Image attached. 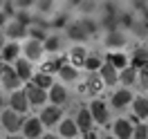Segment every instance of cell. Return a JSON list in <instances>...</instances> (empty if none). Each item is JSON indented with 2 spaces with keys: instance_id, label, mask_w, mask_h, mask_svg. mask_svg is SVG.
<instances>
[{
  "instance_id": "6da1fadb",
  "label": "cell",
  "mask_w": 148,
  "mask_h": 139,
  "mask_svg": "<svg viewBox=\"0 0 148 139\" xmlns=\"http://www.w3.org/2000/svg\"><path fill=\"white\" fill-rule=\"evenodd\" d=\"M9 103H11V110H16L18 114H23V112L29 108L27 92H18V90H16V92L11 94V101H9Z\"/></svg>"
},
{
  "instance_id": "7a4b0ae2",
  "label": "cell",
  "mask_w": 148,
  "mask_h": 139,
  "mask_svg": "<svg viewBox=\"0 0 148 139\" xmlns=\"http://www.w3.org/2000/svg\"><path fill=\"white\" fill-rule=\"evenodd\" d=\"M2 126L9 130V132H16L20 130V117L16 110H5L2 112Z\"/></svg>"
},
{
  "instance_id": "3957f363",
  "label": "cell",
  "mask_w": 148,
  "mask_h": 139,
  "mask_svg": "<svg viewBox=\"0 0 148 139\" xmlns=\"http://www.w3.org/2000/svg\"><path fill=\"white\" fill-rule=\"evenodd\" d=\"M43 52H45V47H43V43L40 40H29L27 45H25V56H27L29 61H38L40 56H43Z\"/></svg>"
},
{
  "instance_id": "277c9868",
  "label": "cell",
  "mask_w": 148,
  "mask_h": 139,
  "mask_svg": "<svg viewBox=\"0 0 148 139\" xmlns=\"http://www.w3.org/2000/svg\"><path fill=\"white\" fill-rule=\"evenodd\" d=\"M27 99H29V103H34V105H40V103H45V101H47V92H45V88L29 85V88H27Z\"/></svg>"
},
{
  "instance_id": "5b68a950",
  "label": "cell",
  "mask_w": 148,
  "mask_h": 139,
  "mask_svg": "<svg viewBox=\"0 0 148 139\" xmlns=\"http://www.w3.org/2000/svg\"><path fill=\"white\" fill-rule=\"evenodd\" d=\"M23 130H25V135H27L29 139H36V137H40V132H43V121L40 119H27L25 126H23Z\"/></svg>"
},
{
  "instance_id": "8992f818",
  "label": "cell",
  "mask_w": 148,
  "mask_h": 139,
  "mask_svg": "<svg viewBox=\"0 0 148 139\" xmlns=\"http://www.w3.org/2000/svg\"><path fill=\"white\" fill-rule=\"evenodd\" d=\"M2 85L9 88V90H16L20 85V76L16 74V70H11V67H5V70H2Z\"/></svg>"
},
{
  "instance_id": "52a82bcc",
  "label": "cell",
  "mask_w": 148,
  "mask_h": 139,
  "mask_svg": "<svg viewBox=\"0 0 148 139\" xmlns=\"http://www.w3.org/2000/svg\"><path fill=\"white\" fill-rule=\"evenodd\" d=\"M114 132H117L119 139H130L132 132H135V128H132V123H130L128 119H119L114 123Z\"/></svg>"
},
{
  "instance_id": "ba28073f",
  "label": "cell",
  "mask_w": 148,
  "mask_h": 139,
  "mask_svg": "<svg viewBox=\"0 0 148 139\" xmlns=\"http://www.w3.org/2000/svg\"><path fill=\"white\" fill-rule=\"evenodd\" d=\"M92 121H94V117H92V112L90 110H81L79 112V117H76V126H79V130H83L85 135L92 130Z\"/></svg>"
},
{
  "instance_id": "9c48e42d",
  "label": "cell",
  "mask_w": 148,
  "mask_h": 139,
  "mask_svg": "<svg viewBox=\"0 0 148 139\" xmlns=\"http://www.w3.org/2000/svg\"><path fill=\"white\" fill-rule=\"evenodd\" d=\"M67 34H70L72 40H81V43L88 40V36H90L88 29L83 27V23H74V25H70V27H67Z\"/></svg>"
},
{
  "instance_id": "30bf717a",
  "label": "cell",
  "mask_w": 148,
  "mask_h": 139,
  "mask_svg": "<svg viewBox=\"0 0 148 139\" xmlns=\"http://www.w3.org/2000/svg\"><path fill=\"white\" fill-rule=\"evenodd\" d=\"M40 121H43L45 126H54L56 121H61V110H58L56 105L45 108V110H43V114H40Z\"/></svg>"
},
{
  "instance_id": "8fae6325",
  "label": "cell",
  "mask_w": 148,
  "mask_h": 139,
  "mask_svg": "<svg viewBox=\"0 0 148 139\" xmlns=\"http://www.w3.org/2000/svg\"><path fill=\"white\" fill-rule=\"evenodd\" d=\"M92 117L94 121H99V123H106L108 121V108H106V103L103 101H92Z\"/></svg>"
},
{
  "instance_id": "7c38bea8",
  "label": "cell",
  "mask_w": 148,
  "mask_h": 139,
  "mask_svg": "<svg viewBox=\"0 0 148 139\" xmlns=\"http://www.w3.org/2000/svg\"><path fill=\"white\" fill-rule=\"evenodd\" d=\"M101 79H103V83H108V85H114L117 81H119V74H117V67H112L110 63L101 65Z\"/></svg>"
},
{
  "instance_id": "4fadbf2b",
  "label": "cell",
  "mask_w": 148,
  "mask_h": 139,
  "mask_svg": "<svg viewBox=\"0 0 148 139\" xmlns=\"http://www.w3.org/2000/svg\"><path fill=\"white\" fill-rule=\"evenodd\" d=\"M25 34H29L27 25H23V23H18V20H16V23H11L9 27H7V31H5V36L14 38V40H16V38H23Z\"/></svg>"
},
{
  "instance_id": "5bb4252c",
  "label": "cell",
  "mask_w": 148,
  "mask_h": 139,
  "mask_svg": "<svg viewBox=\"0 0 148 139\" xmlns=\"http://www.w3.org/2000/svg\"><path fill=\"white\" fill-rule=\"evenodd\" d=\"M16 74L20 76V81L32 79V65H29V58H18V61H16Z\"/></svg>"
},
{
  "instance_id": "9a60e30c",
  "label": "cell",
  "mask_w": 148,
  "mask_h": 139,
  "mask_svg": "<svg viewBox=\"0 0 148 139\" xmlns=\"http://www.w3.org/2000/svg\"><path fill=\"white\" fill-rule=\"evenodd\" d=\"M135 99H132V94L128 92V90H119V92H114V97H112V105L114 108H126L128 103H132Z\"/></svg>"
},
{
  "instance_id": "2e32d148",
  "label": "cell",
  "mask_w": 148,
  "mask_h": 139,
  "mask_svg": "<svg viewBox=\"0 0 148 139\" xmlns=\"http://www.w3.org/2000/svg\"><path fill=\"white\" fill-rule=\"evenodd\" d=\"M2 61H18V54H20V47H18V43H7V45L2 47Z\"/></svg>"
},
{
  "instance_id": "e0dca14e",
  "label": "cell",
  "mask_w": 148,
  "mask_h": 139,
  "mask_svg": "<svg viewBox=\"0 0 148 139\" xmlns=\"http://www.w3.org/2000/svg\"><path fill=\"white\" fill-rule=\"evenodd\" d=\"M106 45H108V47H123V45H126V36H123L121 31H117V29H114V31H110V34H108Z\"/></svg>"
},
{
  "instance_id": "ac0fdd59",
  "label": "cell",
  "mask_w": 148,
  "mask_h": 139,
  "mask_svg": "<svg viewBox=\"0 0 148 139\" xmlns=\"http://www.w3.org/2000/svg\"><path fill=\"white\" fill-rule=\"evenodd\" d=\"M132 108H135V114H137V117H141V119L148 117V99L137 97V99L132 101Z\"/></svg>"
},
{
  "instance_id": "d6986e66",
  "label": "cell",
  "mask_w": 148,
  "mask_h": 139,
  "mask_svg": "<svg viewBox=\"0 0 148 139\" xmlns=\"http://www.w3.org/2000/svg\"><path fill=\"white\" fill-rule=\"evenodd\" d=\"M119 81L126 83V85H132L137 81V70H135V67H123V72L119 74Z\"/></svg>"
},
{
  "instance_id": "ffe728a7",
  "label": "cell",
  "mask_w": 148,
  "mask_h": 139,
  "mask_svg": "<svg viewBox=\"0 0 148 139\" xmlns=\"http://www.w3.org/2000/svg\"><path fill=\"white\" fill-rule=\"evenodd\" d=\"M148 65V52L146 49H137L135 56H132V67L137 70V67H146Z\"/></svg>"
},
{
  "instance_id": "44dd1931",
  "label": "cell",
  "mask_w": 148,
  "mask_h": 139,
  "mask_svg": "<svg viewBox=\"0 0 148 139\" xmlns=\"http://www.w3.org/2000/svg\"><path fill=\"white\" fill-rule=\"evenodd\" d=\"M49 99L54 103H63L67 99V92H65L61 85H52V90H49Z\"/></svg>"
},
{
  "instance_id": "7402d4cb",
  "label": "cell",
  "mask_w": 148,
  "mask_h": 139,
  "mask_svg": "<svg viewBox=\"0 0 148 139\" xmlns=\"http://www.w3.org/2000/svg\"><path fill=\"white\" fill-rule=\"evenodd\" d=\"M76 130H79V126H76V123H74V121H61V135H63V137H74V135H76Z\"/></svg>"
},
{
  "instance_id": "603a6c76",
  "label": "cell",
  "mask_w": 148,
  "mask_h": 139,
  "mask_svg": "<svg viewBox=\"0 0 148 139\" xmlns=\"http://www.w3.org/2000/svg\"><path fill=\"white\" fill-rule=\"evenodd\" d=\"M63 61L61 58H54V61H47V63H43V72L45 74H52V72H61V67H63Z\"/></svg>"
},
{
  "instance_id": "cb8c5ba5",
  "label": "cell",
  "mask_w": 148,
  "mask_h": 139,
  "mask_svg": "<svg viewBox=\"0 0 148 139\" xmlns=\"http://www.w3.org/2000/svg\"><path fill=\"white\" fill-rule=\"evenodd\" d=\"M58 74H61L63 81H74L76 79V65H63Z\"/></svg>"
},
{
  "instance_id": "d4e9b609",
  "label": "cell",
  "mask_w": 148,
  "mask_h": 139,
  "mask_svg": "<svg viewBox=\"0 0 148 139\" xmlns=\"http://www.w3.org/2000/svg\"><path fill=\"white\" fill-rule=\"evenodd\" d=\"M85 58H88V56H85L83 47H74L72 49V63L74 65H85Z\"/></svg>"
},
{
  "instance_id": "484cf974",
  "label": "cell",
  "mask_w": 148,
  "mask_h": 139,
  "mask_svg": "<svg viewBox=\"0 0 148 139\" xmlns=\"http://www.w3.org/2000/svg\"><path fill=\"white\" fill-rule=\"evenodd\" d=\"M108 63H110L112 67L119 70V67H126L128 61H126V56H123V54H108Z\"/></svg>"
},
{
  "instance_id": "4316f807",
  "label": "cell",
  "mask_w": 148,
  "mask_h": 139,
  "mask_svg": "<svg viewBox=\"0 0 148 139\" xmlns=\"http://www.w3.org/2000/svg\"><path fill=\"white\" fill-rule=\"evenodd\" d=\"M34 85H38V88H49V85H52V76L45 74V72H40V74L34 76Z\"/></svg>"
},
{
  "instance_id": "83f0119b",
  "label": "cell",
  "mask_w": 148,
  "mask_h": 139,
  "mask_svg": "<svg viewBox=\"0 0 148 139\" xmlns=\"http://www.w3.org/2000/svg\"><path fill=\"white\" fill-rule=\"evenodd\" d=\"M29 36L34 38V40H40V43H45V40H47V34H45V29H43V27H32V29H29Z\"/></svg>"
},
{
  "instance_id": "f1b7e54d",
  "label": "cell",
  "mask_w": 148,
  "mask_h": 139,
  "mask_svg": "<svg viewBox=\"0 0 148 139\" xmlns=\"http://www.w3.org/2000/svg\"><path fill=\"white\" fill-rule=\"evenodd\" d=\"M58 45H61L58 36H49V38L45 40V43H43V47H45L47 52H56V49H58Z\"/></svg>"
},
{
  "instance_id": "f546056e",
  "label": "cell",
  "mask_w": 148,
  "mask_h": 139,
  "mask_svg": "<svg viewBox=\"0 0 148 139\" xmlns=\"http://www.w3.org/2000/svg\"><path fill=\"white\" fill-rule=\"evenodd\" d=\"M85 67H88L90 72H94V70H101V61H99L97 56H88V58H85Z\"/></svg>"
},
{
  "instance_id": "4dcf8cb0",
  "label": "cell",
  "mask_w": 148,
  "mask_h": 139,
  "mask_svg": "<svg viewBox=\"0 0 148 139\" xmlns=\"http://www.w3.org/2000/svg\"><path fill=\"white\" fill-rule=\"evenodd\" d=\"M101 83H103V79L90 76V79H88V85H90V92H99V90H101Z\"/></svg>"
},
{
  "instance_id": "1f68e13d",
  "label": "cell",
  "mask_w": 148,
  "mask_h": 139,
  "mask_svg": "<svg viewBox=\"0 0 148 139\" xmlns=\"http://www.w3.org/2000/svg\"><path fill=\"white\" fill-rule=\"evenodd\" d=\"M16 20H18V23H23V25H27V27L34 23V18L29 16L27 11H18V14H16Z\"/></svg>"
},
{
  "instance_id": "d6a6232c",
  "label": "cell",
  "mask_w": 148,
  "mask_h": 139,
  "mask_svg": "<svg viewBox=\"0 0 148 139\" xmlns=\"http://www.w3.org/2000/svg\"><path fill=\"white\" fill-rule=\"evenodd\" d=\"M132 139H148V128L146 126H137L132 132Z\"/></svg>"
},
{
  "instance_id": "836d02e7",
  "label": "cell",
  "mask_w": 148,
  "mask_h": 139,
  "mask_svg": "<svg viewBox=\"0 0 148 139\" xmlns=\"http://www.w3.org/2000/svg\"><path fill=\"white\" fill-rule=\"evenodd\" d=\"M49 7H52V0H38V9L40 11H49Z\"/></svg>"
},
{
  "instance_id": "e575fe53",
  "label": "cell",
  "mask_w": 148,
  "mask_h": 139,
  "mask_svg": "<svg viewBox=\"0 0 148 139\" xmlns=\"http://www.w3.org/2000/svg\"><path fill=\"white\" fill-rule=\"evenodd\" d=\"M81 23H83V27L88 29V34H94V29H97L94 23H90V20H81Z\"/></svg>"
},
{
  "instance_id": "d590c367",
  "label": "cell",
  "mask_w": 148,
  "mask_h": 139,
  "mask_svg": "<svg viewBox=\"0 0 148 139\" xmlns=\"http://www.w3.org/2000/svg\"><path fill=\"white\" fill-rule=\"evenodd\" d=\"M141 83L148 85V70H146V67H141Z\"/></svg>"
},
{
  "instance_id": "8d00e7d4",
  "label": "cell",
  "mask_w": 148,
  "mask_h": 139,
  "mask_svg": "<svg viewBox=\"0 0 148 139\" xmlns=\"http://www.w3.org/2000/svg\"><path fill=\"white\" fill-rule=\"evenodd\" d=\"M5 45H7V43H5V31H0V52H2Z\"/></svg>"
},
{
  "instance_id": "74e56055",
  "label": "cell",
  "mask_w": 148,
  "mask_h": 139,
  "mask_svg": "<svg viewBox=\"0 0 148 139\" xmlns=\"http://www.w3.org/2000/svg\"><path fill=\"white\" fill-rule=\"evenodd\" d=\"M5 20H7V14H5V11H0V27L5 25Z\"/></svg>"
},
{
  "instance_id": "f35d334b",
  "label": "cell",
  "mask_w": 148,
  "mask_h": 139,
  "mask_svg": "<svg viewBox=\"0 0 148 139\" xmlns=\"http://www.w3.org/2000/svg\"><path fill=\"white\" fill-rule=\"evenodd\" d=\"M2 70H5V65L0 63V79H2Z\"/></svg>"
},
{
  "instance_id": "ab89813d",
  "label": "cell",
  "mask_w": 148,
  "mask_h": 139,
  "mask_svg": "<svg viewBox=\"0 0 148 139\" xmlns=\"http://www.w3.org/2000/svg\"><path fill=\"white\" fill-rule=\"evenodd\" d=\"M0 108H2V90H0Z\"/></svg>"
},
{
  "instance_id": "60d3db41",
  "label": "cell",
  "mask_w": 148,
  "mask_h": 139,
  "mask_svg": "<svg viewBox=\"0 0 148 139\" xmlns=\"http://www.w3.org/2000/svg\"><path fill=\"white\" fill-rule=\"evenodd\" d=\"M9 139H20V137H16V135H14V137H9Z\"/></svg>"
},
{
  "instance_id": "b9f144b4",
  "label": "cell",
  "mask_w": 148,
  "mask_h": 139,
  "mask_svg": "<svg viewBox=\"0 0 148 139\" xmlns=\"http://www.w3.org/2000/svg\"><path fill=\"white\" fill-rule=\"evenodd\" d=\"M47 139H54V137H47Z\"/></svg>"
},
{
  "instance_id": "7bdbcfd3",
  "label": "cell",
  "mask_w": 148,
  "mask_h": 139,
  "mask_svg": "<svg viewBox=\"0 0 148 139\" xmlns=\"http://www.w3.org/2000/svg\"><path fill=\"white\" fill-rule=\"evenodd\" d=\"M0 5H2V0H0Z\"/></svg>"
},
{
  "instance_id": "ee69618b",
  "label": "cell",
  "mask_w": 148,
  "mask_h": 139,
  "mask_svg": "<svg viewBox=\"0 0 148 139\" xmlns=\"http://www.w3.org/2000/svg\"><path fill=\"white\" fill-rule=\"evenodd\" d=\"M146 70H148V65H146Z\"/></svg>"
},
{
  "instance_id": "f6af8a7d",
  "label": "cell",
  "mask_w": 148,
  "mask_h": 139,
  "mask_svg": "<svg viewBox=\"0 0 148 139\" xmlns=\"http://www.w3.org/2000/svg\"><path fill=\"white\" fill-rule=\"evenodd\" d=\"M106 139H110V137H106Z\"/></svg>"
}]
</instances>
